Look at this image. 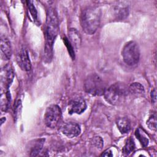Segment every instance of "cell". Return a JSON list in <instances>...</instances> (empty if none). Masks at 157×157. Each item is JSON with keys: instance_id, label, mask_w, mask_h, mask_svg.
<instances>
[{"instance_id": "cell-1", "label": "cell", "mask_w": 157, "mask_h": 157, "mask_svg": "<svg viewBox=\"0 0 157 157\" xmlns=\"http://www.w3.org/2000/svg\"><path fill=\"white\" fill-rule=\"evenodd\" d=\"M59 31V22L57 13L54 8L50 7L47 11L45 25V56L49 60L53 54V42Z\"/></svg>"}, {"instance_id": "cell-2", "label": "cell", "mask_w": 157, "mask_h": 157, "mask_svg": "<svg viewBox=\"0 0 157 157\" xmlns=\"http://www.w3.org/2000/svg\"><path fill=\"white\" fill-rule=\"evenodd\" d=\"M101 21V10L96 6L85 8L80 15L81 26L85 33L92 35L97 31Z\"/></svg>"}, {"instance_id": "cell-3", "label": "cell", "mask_w": 157, "mask_h": 157, "mask_svg": "<svg viewBox=\"0 0 157 157\" xmlns=\"http://www.w3.org/2000/svg\"><path fill=\"white\" fill-rule=\"evenodd\" d=\"M129 93L128 87L123 83H115L106 88L104 97L111 105H118L123 103Z\"/></svg>"}, {"instance_id": "cell-4", "label": "cell", "mask_w": 157, "mask_h": 157, "mask_svg": "<svg viewBox=\"0 0 157 157\" xmlns=\"http://www.w3.org/2000/svg\"><path fill=\"white\" fill-rule=\"evenodd\" d=\"M84 89L86 93L93 96H101L104 94L106 88L101 77L96 74H92L85 79Z\"/></svg>"}, {"instance_id": "cell-5", "label": "cell", "mask_w": 157, "mask_h": 157, "mask_svg": "<svg viewBox=\"0 0 157 157\" xmlns=\"http://www.w3.org/2000/svg\"><path fill=\"white\" fill-rule=\"evenodd\" d=\"M122 57L124 63L129 66L136 64L140 58V49L138 44L135 41H129L123 47Z\"/></svg>"}, {"instance_id": "cell-6", "label": "cell", "mask_w": 157, "mask_h": 157, "mask_svg": "<svg viewBox=\"0 0 157 157\" xmlns=\"http://www.w3.org/2000/svg\"><path fill=\"white\" fill-rule=\"evenodd\" d=\"M62 112L60 107L56 104L49 105L44 113V122L50 128H56L61 119Z\"/></svg>"}, {"instance_id": "cell-7", "label": "cell", "mask_w": 157, "mask_h": 157, "mask_svg": "<svg viewBox=\"0 0 157 157\" xmlns=\"http://www.w3.org/2000/svg\"><path fill=\"white\" fill-rule=\"evenodd\" d=\"M61 131L68 138H74L78 136L81 132V128L76 122L69 121L64 123L61 128Z\"/></svg>"}, {"instance_id": "cell-8", "label": "cell", "mask_w": 157, "mask_h": 157, "mask_svg": "<svg viewBox=\"0 0 157 157\" xmlns=\"http://www.w3.org/2000/svg\"><path fill=\"white\" fill-rule=\"evenodd\" d=\"M86 109L85 101L80 97L72 99L68 103V112L69 114H80Z\"/></svg>"}, {"instance_id": "cell-9", "label": "cell", "mask_w": 157, "mask_h": 157, "mask_svg": "<svg viewBox=\"0 0 157 157\" xmlns=\"http://www.w3.org/2000/svg\"><path fill=\"white\" fill-rule=\"evenodd\" d=\"M13 71L10 65H7L2 69L1 72V89L7 90L13 82Z\"/></svg>"}, {"instance_id": "cell-10", "label": "cell", "mask_w": 157, "mask_h": 157, "mask_svg": "<svg viewBox=\"0 0 157 157\" xmlns=\"http://www.w3.org/2000/svg\"><path fill=\"white\" fill-rule=\"evenodd\" d=\"M18 63L21 68L25 71H29L31 69V63L27 50L25 48H21L18 54Z\"/></svg>"}, {"instance_id": "cell-11", "label": "cell", "mask_w": 157, "mask_h": 157, "mask_svg": "<svg viewBox=\"0 0 157 157\" xmlns=\"http://www.w3.org/2000/svg\"><path fill=\"white\" fill-rule=\"evenodd\" d=\"M45 139L40 138L37 139L29 143V146L28 147L29 154L31 156H36L41 152L43 146L44 144Z\"/></svg>"}, {"instance_id": "cell-12", "label": "cell", "mask_w": 157, "mask_h": 157, "mask_svg": "<svg viewBox=\"0 0 157 157\" xmlns=\"http://www.w3.org/2000/svg\"><path fill=\"white\" fill-rule=\"evenodd\" d=\"M1 51L6 59H9L12 55V47L10 42L5 36H1Z\"/></svg>"}, {"instance_id": "cell-13", "label": "cell", "mask_w": 157, "mask_h": 157, "mask_svg": "<svg viewBox=\"0 0 157 157\" xmlns=\"http://www.w3.org/2000/svg\"><path fill=\"white\" fill-rule=\"evenodd\" d=\"M68 36L71 45L77 50L81 44V37L78 31L75 28H71L68 31Z\"/></svg>"}, {"instance_id": "cell-14", "label": "cell", "mask_w": 157, "mask_h": 157, "mask_svg": "<svg viewBox=\"0 0 157 157\" xmlns=\"http://www.w3.org/2000/svg\"><path fill=\"white\" fill-rule=\"evenodd\" d=\"M117 128L121 134H126L131 129V123L127 117H120L116 121Z\"/></svg>"}, {"instance_id": "cell-15", "label": "cell", "mask_w": 157, "mask_h": 157, "mask_svg": "<svg viewBox=\"0 0 157 157\" xmlns=\"http://www.w3.org/2000/svg\"><path fill=\"white\" fill-rule=\"evenodd\" d=\"M114 15L117 19L123 20L128 15L129 8L128 6L125 5H116L113 8Z\"/></svg>"}, {"instance_id": "cell-16", "label": "cell", "mask_w": 157, "mask_h": 157, "mask_svg": "<svg viewBox=\"0 0 157 157\" xmlns=\"http://www.w3.org/2000/svg\"><path fill=\"white\" fill-rule=\"evenodd\" d=\"M10 104V93L7 90L1 89V108L2 111H6Z\"/></svg>"}, {"instance_id": "cell-17", "label": "cell", "mask_w": 157, "mask_h": 157, "mask_svg": "<svg viewBox=\"0 0 157 157\" xmlns=\"http://www.w3.org/2000/svg\"><path fill=\"white\" fill-rule=\"evenodd\" d=\"M129 93L136 96H141L145 93L144 86L138 82L132 83L128 87Z\"/></svg>"}, {"instance_id": "cell-18", "label": "cell", "mask_w": 157, "mask_h": 157, "mask_svg": "<svg viewBox=\"0 0 157 157\" xmlns=\"http://www.w3.org/2000/svg\"><path fill=\"white\" fill-rule=\"evenodd\" d=\"M135 135L137 139L139 140L142 146L145 147L148 145L149 139L145 132L141 128H138L136 129L135 132Z\"/></svg>"}, {"instance_id": "cell-19", "label": "cell", "mask_w": 157, "mask_h": 157, "mask_svg": "<svg viewBox=\"0 0 157 157\" xmlns=\"http://www.w3.org/2000/svg\"><path fill=\"white\" fill-rule=\"evenodd\" d=\"M134 148L135 143L134 142V140L132 138H129L126 140L124 147H123L122 151L124 156H128L134 151Z\"/></svg>"}, {"instance_id": "cell-20", "label": "cell", "mask_w": 157, "mask_h": 157, "mask_svg": "<svg viewBox=\"0 0 157 157\" xmlns=\"http://www.w3.org/2000/svg\"><path fill=\"white\" fill-rule=\"evenodd\" d=\"M147 125L148 128L152 131L156 130V114H152L147 121Z\"/></svg>"}, {"instance_id": "cell-21", "label": "cell", "mask_w": 157, "mask_h": 157, "mask_svg": "<svg viewBox=\"0 0 157 157\" xmlns=\"http://www.w3.org/2000/svg\"><path fill=\"white\" fill-rule=\"evenodd\" d=\"M26 3H27V6L29 9V11L33 18L34 20H36L37 17V13L36 7L34 6L33 2L31 1H26Z\"/></svg>"}, {"instance_id": "cell-22", "label": "cell", "mask_w": 157, "mask_h": 157, "mask_svg": "<svg viewBox=\"0 0 157 157\" xmlns=\"http://www.w3.org/2000/svg\"><path fill=\"white\" fill-rule=\"evenodd\" d=\"M93 144L98 148V149H102L104 145V142L100 136H95L93 139Z\"/></svg>"}, {"instance_id": "cell-23", "label": "cell", "mask_w": 157, "mask_h": 157, "mask_svg": "<svg viewBox=\"0 0 157 157\" xmlns=\"http://www.w3.org/2000/svg\"><path fill=\"white\" fill-rule=\"evenodd\" d=\"M101 156H106V157H109V156H112L113 154L112 153V151L110 149H107L105 150L101 155Z\"/></svg>"}, {"instance_id": "cell-24", "label": "cell", "mask_w": 157, "mask_h": 157, "mask_svg": "<svg viewBox=\"0 0 157 157\" xmlns=\"http://www.w3.org/2000/svg\"><path fill=\"white\" fill-rule=\"evenodd\" d=\"M151 101L155 103L156 101V90L153 89L151 91Z\"/></svg>"}, {"instance_id": "cell-25", "label": "cell", "mask_w": 157, "mask_h": 157, "mask_svg": "<svg viewBox=\"0 0 157 157\" xmlns=\"http://www.w3.org/2000/svg\"><path fill=\"white\" fill-rule=\"evenodd\" d=\"M5 121H6V118H5V117H2V118H1V124H2Z\"/></svg>"}]
</instances>
